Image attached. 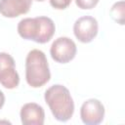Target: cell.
<instances>
[{
  "label": "cell",
  "mask_w": 125,
  "mask_h": 125,
  "mask_svg": "<svg viewBox=\"0 0 125 125\" xmlns=\"http://www.w3.org/2000/svg\"><path fill=\"white\" fill-rule=\"evenodd\" d=\"M17 29L21 38L32 40L39 44H45L54 36L56 26L52 19L40 16L21 20Z\"/></svg>",
  "instance_id": "6da1fadb"
},
{
  "label": "cell",
  "mask_w": 125,
  "mask_h": 125,
  "mask_svg": "<svg viewBox=\"0 0 125 125\" xmlns=\"http://www.w3.org/2000/svg\"><path fill=\"white\" fill-rule=\"evenodd\" d=\"M44 99L53 116L61 122L68 121L74 112L73 99L69 90L61 84L51 86L45 91Z\"/></svg>",
  "instance_id": "7a4b0ae2"
},
{
  "label": "cell",
  "mask_w": 125,
  "mask_h": 125,
  "mask_svg": "<svg viewBox=\"0 0 125 125\" xmlns=\"http://www.w3.org/2000/svg\"><path fill=\"white\" fill-rule=\"evenodd\" d=\"M51 72L44 52L33 49L25 59V80L32 88H39L50 81Z\"/></svg>",
  "instance_id": "3957f363"
},
{
  "label": "cell",
  "mask_w": 125,
  "mask_h": 125,
  "mask_svg": "<svg viewBox=\"0 0 125 125\" xmlns=\"http://www.w3.org/2000/svg\"><path fill=\"white\" fill-rule=\"evenodd\" d=\"M77 52L75 42L65 36L55 39L50 48L52 59L60 63H67L75 58Z\"/></svg>",
  "instance_id": "277c9868"
},
{
  "label": "cell",
  "mask_w": 125,
  "mask_h": 125,
  "mask_svg": "<svg viewBox=\"0 0 125 125\" xmlns=\"http://www.w3.org/2000/svg\"><path fill=\"white\" fill-rule=\"evenodd\" d=\"M20 75L16 70L14 58L5 52L0 53V84L6 89H15L19 86Z\"/></svg>",
  "instance_id": "5b68a950"
},
{
  "label": "cell",
  "mask_w": 125,
  "mask_h": 125,
  "mask_svg": "<svg viewBox=\"0 0 125 125\" xmlns=\"http://www.w3.org/2000/svg\"><path fill=\"white\" fill-rule=\"evenodd\" d=\"M99 24L97 20L91 16H84L77 19L73 24V33L78 41L90 43L98 34Z\"/></svg>",
  "instance_id": "8992f818"
},
{
  "label": "cell",
  "mask_w": 125,
  "mask_h": 125,
  "mask_svg": "<svg viewBox=\"0 0 125 125\" xmlns=\"http://www.w3.org/2000/svg\"><path fill=\"white\" fill-rule=\"evenodd\" d=\"M104 106L101 101L89 99L80 107V118L86 125H97L104 120Z\"/></svg>",
  "instance_id": "52a82bcc"
},
{
  "label": "cell",
  "mask_w": 125,
  "mask_h": 125,
  "mask_svg": "<svg viewBox=\"0 0 125 125\" xmlns=\"http://www.w3.org/2000/svg\"><path fill=\"white\" fill-rule=\"evenodd\" d=\"M20 117L23 125H43L45 121V111L40 104L27 103L21 106Z\"/></svg>",
  "instance_id": "ba28073f"
},
{
  "label": "cell",
  "mask_w": 125,
  "mask_h": 125,
  "mask_svg": "<svg viewBox=\"0 0 125 125\" xmlns=\"http://www.w3.org/2000/svg\"><path fill=\"white\" fill-rule=\"evenodd\" d=\"M33 0H0V14L5 18H17L26 14Z\"/></svg>",
  "instance_id": "9c48e42d"
},
{
  "label": "cell",
  "mask_w": 125,
  "mask_h": 125,
  "mask_svg": "<svg viewBox=\"0 0 125 125\" xmlns=\"http://www.w3.org/2000/svg\"><path fill=\"white\" fill-rule=\"evenodd\" d=\"M124 12H125L124 1H118L114 3L112 7L110 8L109 16L114 21L123 25L124 24Z\"/></svg>",
  "instance_id": "30bf717a"
},
{
  "label": "cell",
  "mask_w": 125,
  "mask_h": 125,
  "mask_svg": "<svg viewBox=\"0 0 125 125\" xmlns=\"http://www.w3.org/2000/svg\"><path fill=\"white\" fill-rule=\"evenodd\" d=\"M99 0H75V4L82 10H91L97 6Z\"/></svg>",
  "instance_id": "8fae6325"
},
{
  "label": "cell",
  "mask_w": 125,
  "mask_h": 125,
  "mask_svg": "<svg viewBox=\"0 0 125 125\" xmlns=\"http://www.w3.org/2000/svg\"><path fill=\"white\" fill-rule=\"evenodd\" d=\"M49 1H50V5L57 10H64L71 3V0H49Z\"/></svg>",
  "instance_id": "7c38bea8"
},
{
  "label": "cell",
  "mask_w": 125,
  "mask_h": 125,
  "mask_svg": "<svg viewBox=\"0 0 125 125\" xmlns=\"http://www.w3.org/2000/svg\"><path fill=\"white\" fill-rule=\"evenodd\" d=\"M4 104H5V95H4V93L0 90V109L3 107Z\"/></svg>",
  "instance_id": "4fadbf2b"
},
{
  "label": "cell",
  "mask_w": 125,
  "mask_h": 125,
  "mask_svg": "<svg viewBox=\"0 0 125 125\" xmlns=\"http://www.w3.org/2000/svg\"><path fill=\"white\" fill-rule=\"evenodd\" d=\"M37 1H40V2H42V1H44V0H37Z\"/></svg>",
  "instance_id": "5bb4252c"
}]
</instances>
